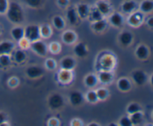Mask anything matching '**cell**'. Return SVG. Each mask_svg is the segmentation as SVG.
Here are the masks:
<instances>
[{"label": "cell", "instance_id": "obj_1", "mask_svg": "<svg viewBox=\"0 0 153 126\" xmlns=\"http://www.w3.org/2000/svg\"><path fill=\"white\" fill-rule=\"evenodd\" d=\"M6 16L10 22L15 25H20L25 20V14L22 7L16 2H10Z\"/></svg>", "mask_w": 153, "mask_h": 126}, {"label": "cell", "instance_id": "obj_2", "mask_svg": "<svg viewBox=\"0 0 153 126\" xmlns=\"http://www.w3.org/2000/svg\"><path fill=\"white\" fill-rule=\"evenodd\" d=\"M116 65V58L112 52L102 53L98 60L99 70H113Z\"/></svg>", "mask_w": 153, "mask_h": 126}, {"label": "cell", "instance_id": "obj_3", "mask_svg": "<svg viewBox=\"0 0 153 126\" xmlns=\"http://www.w3.org/2000/svg\"><path fill=\"white\" fill-rule=\"evenodd\" d=\"M47 104L52 110L58 111L64 108L65 100L62 94L58 92H53L51 93L48 97Z\"/></svg>", "mask_w": 153, "mask_h": 126}, {"label": "cell", "instance_id": "obj_4", "mask_svg": "<svg viewBox=\"0 0 153 126\" xmlns=\"http://www.w3.org/2000/svg\"><path fill=\"white\" fill-rule=\"evenodd\" d=\"M24 38L31 42L40 39V26L37 24H29L24 28Z\"/></svg>", "mask_w": 153, "mask_h": 126}, {"label": "cell", "instance_id": "obj_5", "mask_svg": "<svg viewBox=\"0 0 153 126\" xmlns=\"http://www.w3.org/2000/svg\"><path fill=\"white\" fill-rule=\"evenodd\" d=\"M145 18H146V15L143 14L137 9L132 13L127 15V18L126 20L129 26L137 28V27L140 26L144 22Z\"/></svg>", "mask_w": 153, "mask_h": 126}, {"label": "cell", "instance_id": "obj_6", "mask_svg": "<svg viewBox=\"0 0 153 126\" xmlns=\"http://www.w3.org/2000/svg\"><path fill=\"white\" fill-rule=\"evenodd\" d=\"M130 79L133 84L137 86H144L146 82H148V75L144 70L141 69H135L131 72Z\"/></svg>", "mask_w": 153, "mask_h": 126}, {"label": "cell", "instance_id": "obj_7", "mask_svg": "<svg viewBox=\"0 0 153 126\" xmlns=\"http://www.w3.org/2000/svg\"><path fill=\"white\" fill-rule=\"evenodd\" d=\"M134 35L131 32L124 29L118 35L117 42L122 47L127 48L134 43Z\"/></svg>", "mask_w": 153, "mask_h": 126}, {"label": "cell", "instance_id": "obj_8", "mask_svg": "<svg viewBox=\"0 0 153 126\" xmlns=\"http://www.w3.org/2000/svg\"><path fill=\"white\" fill-rule=\"evenodd\" d=\"M29 47L33 52L40 56H46L48 52V46L46 44L41 40V38L30 43Z\"/></svg>", "mask_w": 153, "mask_h": 126}, {"label": "cell", "instance_id": "obj_9", "mask_svg": "<svg viewBox=\"0 0 153 126\" xmlns=\"http://www.w3.org/2000/svg\"><path fill=\"white\" fill-rule=\"evenodd\" d=\"M108 22L109 25L115 27V28H120L122 26L125 22V17L124 14H123L120 11H112L108 16H107Z\"/></svg>", "mask_w": 153, "mask_h": 126}, {"label": "cell", "instance_id": "obj_10", "mask_svg": "<svg viewBox=\"0 0 153 126\" xmlns=\"http://www.w3.org/2000/svg\"><path fill=\"white\" fill-rule=\"evenodd\" d=\"M97 75L99 83L103 86L110 85L114 80L113 70H99Z\"/></svg>", "mask_w": 153, "mask_h": 126}, {"label": "cell", "instance_id": "obj_11", "mask_svg": "<svg viewBox=\"0 0 153 126\" xmlns=\"http://www.w3.org/2000/svg\"><path fill=\"white\" fill-rule=\"evenodd\" d=\"M150 50L147 45L140 44L134 50V56L140 61H146L150 56Z\"/></svg>", "mask_w": 153, "mask_h": 126}, {"label": "cell", "instance_id": "obj_12", "mask_svg": "<svg viewBox=\"0 0 153 126\" xmlns=\"http://www.w3.org/2000/svg\"><path fill=\"white\" fill-rule=\"evenodd\" d=\"M138 8V3L136 0H124L120 4V12L123 14L128 15Z\"/></svg>", "mask_w": 153, "mask_h": 126}, {"label": "cell", "instance_id": "obj_13", "mask_svg": "<svg viewBox=\"0 0 153 126\" xmlns=\"http://www.w3.org/2000/svg\"><path fill=\"white\" fill-rule=\"evenodd\" d=\"M109 25L108 22L107 17L102 18V19L99 20L93 21L91 22V29L93 32L97 34H102V33L105 32L106 30L108 28V26Z\"/></svg>", "mask_w": 153, "mask_h": 126}, {"label": "cell", "instance_id": "obj_14", "mask_svg": "<svg viewBox=\"0 0 153 126\" xmlns=\"http://www.w3.org/2000/svg\"><path fill=\"white\" fill-rule=\"evenodd\" d=\"M94 6L105 17H107L113 11L112 5L108 0H97Z\"/></svg>", "mask_w": 153, "mask_h": 126}, {"label": "cell", "instance_id": "obj_15", "mask_svg": "<svg viewBox=\"0 0 153 126\" xmlns=\"http://www.w3.org/2000/svg\"><path fill=\"white\" fill-rule=\"evenodd\" d=\"M61 40L66 44H74L77 41V34L72 28H68V29L64 28L61 34Z\"/></svg>", "mask_w": 153, "mask_h": 126}, {"label": "cell", "instance_id": "obj_16", "mask_svg": "<svg viewBox=\"0 0 153 126\" xmlns=\"http://www.w3.org/2000/svg\"><path fill=\"white\" fill-rule=\"evenodd\" d=\"M25 75L30 79H38L40 76H42L44 74V70L40 66L35 65H29L25 68Z\"/></svg>", "mask_w": 153, "mask_h": 126}, {"label": "cell", "instance_id": "obj_17", "mask_svg": "<svg viewBox=\"0 0 153 126\" xmlns=\"http://www.w3.org/2000/svg\"><path fill=\"white\" fill-rule=\"evenodd\" d=\"M85 101V95L81 92L73 91L69 94V102L74 106H79Z\"/></svg>", "mask_w": 153, "mask_h": 126}, {"label": "cell", "instance_id": "obj_18", "mask_svg": "<svg viewBox=\"0 0 153 126\" xmlns=\"http://www.w3.org/2000/svg\"><path fill=\"white\" fill-rule=\"evenodd\" d=\"M117 87L122 92H128L132 87V82L131 79L127 76L120 77L117 81Z\"/></svg>", "mask_w": 153, "mask_h": 126}, {"label": "cell", "instance_id": "obj_19", "mask_svg": "<svg viewBox=\"0 0 153 126\" xmlns=\"http://www.w3.org/2000/svg\"><path fill=\"white\" fill-rule=\"evenodd\" d=\"M66 22H68L71 26H76L78 22V20L79 19V16L76 12V8L69 6L67 8H66V16H65Z\"/></svg>", "mask_w": 153, "mask_h": 126}, {"label": "cell", "instance_id": "obj_20", "mask_svg": "<svg viewBox=\"0 0 153 126\" xmlns=\"http://www.w3.org/2000/svg\"><path fill=\"white\" fill-rule=\"evenodd\" d=\"M91 7V6L90 5V4H87V3H85V2L78 3V4L75 6L79 19L81 20L88 19L90 14Z\"/></svg>", "mask_w": 153, "mask_h": 126}, {"label": "cell", "instance_id": "obj_21", "mask_svg": "<svg viewBox=\"0 0 153 126\" xmlns=\"http://www.w3.org/2000/svg\"><path fill=\"white\" fill-rule=\"evenodd\" d=\"M73 52L79 58H84V57L87 56L88 55V52H89L88 46L83 41H76L74 44Z\"/></svg>", "mask_w": 153, "mask_h": 126}, {"label": "cell", "instance_id": "obj_22", "mask_svg": "<svg viewBox=\"0 0 153 126\" xmlns=\"http://www.w3.org/2000/svg\"><path fill=\"white\" fill-rule=\"evenodd\" d=\"M137 9L146 16L152 14L153 11V1L152 0H141L140 2L138 3Z\"/></svg>", "mask_w": 153, "mask_h": 126}, {"label": "cell", "instance_id": "obj_23", "mask_svg": "<svg viewBox=\"0 0 153 126\" xmlns=\"http://www.w3.org/2000/svg\"><path fill=\"white\" fill-rule=\"evenodd\" d=\"M60 66L64 70H73L76 66V60L72 56H66L61 59Z\"/></svg>", "mask_w": 153, "mask_h": 126}, {"label": "cell", "instance_id": "obj_24", "mask_svg": "<svg viewBox=\"0 0 153 126\" xmlns=\"http://www.w3.org/2000/svg\"><path fill=\"white\" fill-rule=\"evenodd\" d=\"M11 58L13 62L17 63V64H21L23 62H25V59L27 58L26 52L22 48L21 49L14 50L11 52Z\"/></svg>", "mask_w": 153, "mask_h": 126}, {"label": "cell", "instance_id": "obj_25", "mask_svg": "<svg viewBox=\"0 0 153 126\" xmlns=\"http://www.w3.org/2000/svg\"><path fill=\"white\" fill-rule=\"evenodd\" d=\"M15 44L10 40H2L0 42V55L1 54H11L15 50Z\"/></svg>", "mask_w": 153, "mask_h": 126}, {"label": "cell", "instance_id": "obj_26", "mask_svg": "<svg viewBox=\"0 0 153 126\" xmlns=\"http://www.w3.org/2000/svg\"><path fill=\"white\" fill-rule=\"evenodd\" d=\"M10 35L15 41L19 42L24 38V28L20 25H16L10 30Z\"/></svg>", "mask_w": 153, "mask_h": 126}, {"label": "cell", "instance_id": "obj_27", "mask_svg": "<svg viewBox=\"0 0 153 126\" xmlns=\"http://www.w3.org/2000/svg\"><path fill=\"white\" fill-rule=\"evenodd\" d=\"M84 82L87 88H94L99 83L97 75L95 74H89L86 75L84 80Z\"/></svg>", "mask_w": 153, "mask_h": 126}, {"label": "cell", "instance_id": "obj_28", "mask_svg": "<svg viewBox=\"0 0 153 126\" xmlns=\"http://www.w3.org/2000/svg\"><path fill=\"white\" fill-rule=\"evenodd\" d=\"M66 22L64 17L60 15H55L52 19V25L55 28L58 30H64L66 26Z\"/></svg>", "mask_w": 153, "mask_h": 126}, {"label": "cell", "instance_id": "obj_29", "mask_svg": "<svg viewBox=\"0 0 153 126\" xmlns=\"http://www.w3.org/2000/svg\"><path fill=\"white\" fill-rule=\"evenodd\" d=\"M58 78L61 82L64 84H67L71 81L73 79V75H72V70H67L61 69L59 71L58 75Z\"/></svg>", "mask_w": 153, "mask_h": 126}, {"label": "cell", "instance_id": "obj_30", "mask_svg": "<svg viewBox=\"0 0 153 126\" xmlns=\"http://www.w3.org/2000/svg\"><path fill=\"white\" fill-rule=\"evenodd\" d=\"M40 34L41 38L47 39L51 37L52 34V27L51 25L44 23L40 25Z\"/></svg>", "mask_w": 153, "mask_h": 126}, {"label": "cell", "instance_id": "obj_31", "mask_svg": "<svg viewBox=\"0 0 153 126\" xmlns=\"http://www.w3.org/2000/svg\"><path fill=\"white\" fill-rule=\"evenodd\" d=\"M85 101L88 102L90 104H96L100 102L98 97H97V92L94 88H89V90L85 94Z\"/></svg>", "mask_w": 153, "mask_h": 126}, {"label": "cell", "instance_id": "obj_32", "mask_svg": "<svg viewBox=\"0 0 153 126\" xmlns=\"http://www.w3.org/2000/svg\"><path fill=\"white\" fill-rule=\"evenodd\" d=\"M128 116L131 119L132 125H138V124H141L143 120V112H142V110L137 111V112Z\"/></svg>", "mask_w": 153, "mask_h": 126}, {"label": "cell", "instance_id": "obj_33", "mask_svg": "<svg viewBox=\"0 0 153 126\" xmlns=\"http://www.w3.org/2000/svg\"><path fill=\"white\" fill-rule=\"evenodd\" d=\"M97 92V97H98L99 101H104L107 100L108 98L109 97V92L108 88L105 86H101L100 88H97L96 89Z\"/></svg>", "mask_w": 153, "mask_h": 126}, {"label": "cell", "instance_id": "obj_34", "mask_svg": "<svg viewBox=\"0 0 153 126\" xmlns=\"http://www.w3.org/2000/svg\"><path fill=\"white\" fill-rule=\"evenodd\" d=\"M13 62L11 54H1L0 55V66L2 68L10 67Z\"/></svg>", "mask_w": 153, "mask_h": 126}, {"label": "cell", "instance_id": "obj_35", "mask_svg": "<svg viewBox=\"0 0 153 126\" xmlns=\"http://www.w3.org/2000/svg\"><path fill=\"white\" fill-rule=\"evenodd\" d=\"M105 16L99 11L98 9L94 6V7H91V10H90L89 16H88V19L91 20V21H96L99 20L104 18Z\"/></svg>", "mask_w": 153, "mask_h": 126}, {"label": "cell", "instance_id": "obj_36", "mask_svg": "<svg viewBox=\"0 0 153 126\" xmlns=\"http://www.w3.org/2000/svg\"><path fill=\"white\" fill-rule=\"evenodd\" d=\"M140 110H142L141 106L137 102H131L130 104H128L126 107V112L128 115H130V114H132Z\"/></svg>", "mask_w": 153, "mask_h": 126}, {"label": "cell", "instance_id": "obj_37", "mask_svg": "<svg viewBox=\"0 0 153 126\" xmlns=\"http://www.w3.org/2000/svg\"><path fill=\"white\" fill-rule=\"evenodd\" d=\"M23 2L31 8H38L42 5L43 0H23Z\"/></svg>", "mask_w": 153, "mask_h": 126}, {"label": "cell", "instance_id": "obj_38", "mask_svg": "<svg viewBox=\"0 0 153 126\" xmlns=\"http://www.w3.org/2000/svg\"><path fill=\"white\" fill-rule=\"evenodd\" d=\"M45 67H46L48 70H55V69L56 68V62L55 61L54 58H47V59H46V61H45Z\"/></svg>", "mask_w": 153, "mask_h": 126}, {"label": "cell", "instance_id": "obj_39", "mask_svg": "<svg viewBox=\"0 0 153 126\" xmlns=\"http://www.w3.org/2000/svg\"><path fill=\"white\" fill-rule=\"evenodd\" d=\"M9 0H0V14H5L9 6Z\"/></svg>", "mask_w": 153, "mask_h": 126}, {"label": "cell", "instance_id": "obj_40", "mask_svg": "<svg viewBox=\"0 0 153 126\" xmlns=\"http://www.w3.org/2000/svg\"><path fill=\"white\" fill-rule=\"evenodd\" d=\"M61 46L59 43H58L56 41H54L53 43H52L49 45V47H48V50H49L50 52H53V53H58L60 52V50H61Z\"/></svg>", "mask_w": 153, "mask_h": 126}, {"label": "cell", "instance_id": "obj_41", "mask_svg": "<svg viewBox=\"0 0 153 126\" xmlns=\"http://www.w3.org/2000/svg\"><path fill=\"white\" fill-rule=\"evenodd\" d=\"M118 124L120 126H131V119H130L128 116H122L119 120V123Z\"/></svg>", "mask_w": 153, "mask_h": 126}, {"label": "cell", "instance_id": "obj_42", "mask_svg": "<svg viewBox=\"0 0 153 126\" xmlns=\"http://www.w3.org/2000/svg\"><path fill=\"white\" fill-rule=\"evenodd\" d=\"M57 5L62 9H66L70 6V0H56Z\"/></svg>", "mask_w": 153, "mask_h": 126}, {"label": "cell", "instance_id": "obj_43", "mask_svg": "<svg viewBox=\"0 0 153 126\" xmlns=\"http://www.w3.org/2000/svg\"><path fill=\"white\" fill-rule=\"evenodd\" d=\"M147 17L145 18V22H146V25L149 27L150 28H152L153 27V16L152 14H149V15H146Z\"/></svg>", "mask_w": 153, "mask_h": 126}, {"label": "cell", "instance_id": "obj_44", "mask_svg": "<svg viewBox=\"0 0 153 126\" xmlns=\"http://www.w3.org/2000/svg\"><path fill=\"white\" fill-rule=\"evenodd\" d=\"M6 121H7V116H6V114L2 112H0V125L7 124V123H6Z\"/></svg>", "mask_w": 153, "mask_h": 126}, {"label": "cell", "instance_id": "obj_45", "mask_svg": "<svg viewBox=\"0 0 153 126\" xmlns=\"http://www.w3.org/2000/svg\"><path fill=\"white\" fill-rule=\"evenodd\" d=\"M18 84H19V81L16 77H11L9 80V86H16Z\"/></svg>", "mask_w": 153, "mask_h": 126}, {"label": "cell", "instance_id": "obj_46", "mask_svg": "<svg viewBox=\"0 0 153 126\" xmlns=\"http://www.w3.org/2000/svg\"><path fill=\"white\" fill-rule=\"evenodd\" d=\"M88 125H99L98 123H95V122H91L88 124Z\"/></svg>", "mask_w": 153, "mask_h": 126}, {"label": "cell", "instance_id": "obj_47", "mask_svg": "<svg viewBox=\"0 0 153 126\" xmlns=\"http://www.w3.org/2000/svg\"><path fill=\"white\" fill-rule=\"evenodd\" d=\"M1 28H0V34H1Z\"/></svg>", "mask_w": 153, "mask_h": 126}]
</instances>
